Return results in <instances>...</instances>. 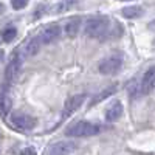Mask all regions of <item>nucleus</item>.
I'll return each mask as SVG.
<instances>
[{
  "label": "nucleus",
  "mask_w": 155,
  "mask_h": 155,
  "mask_svg": "<svg viewBox=\"0 0 155 155\" xmlns=\"http://www.w3.org/2000/svg\"><path fill=\"white\" fill-rule=\"evenodd\" d=\"M110 28V20L107 17H102V16H98V17H92L85 22V28H84V33L87 37H92V39H102L107 31Z\"/></svg>",
  "instance_id": "1"
},
{
  "label": "nucleus",
  "mask_w": 155,
  "mask_h": 155,
  "mask_svg": "<svg viewBox=\"0 0 155 155\" xmlns=\"http://www.w3.org/2000/svg\"><path fill=\"white\" fill-rule=\"evenodd\" d=\"M65 134L68 137H93L99 134V126L88 121H78L70 127H67Z\"/></svg>",
  "instance_id": "2"
},
{
  "label": "nucleus",
  "mask_w": 155,
  "mask_h": 155,
  "mask_svg": "<svg viewBox=\"0 0 155 155\" xmlns=\"http://www.w3.org/2000/svg\"><path fill=\"white\" fill-rule=\"evenodd\" d=\"M123 67L121 56H110L99 62V71L102 74H116Z\"/></svg>",
  "instance_id": "3"
},
{
  "label": "nucleus",
  "mask_w": 155,
  "mask_h": 155,
  "mask_svg": "<svg viewBox=\"0 0 155 155\" xmlns=\"http://www.w3.org/2000/svg\"><path fill=\"white\" fill-rule=\"evenodd\" d=\"M11 123L17 129H20V130H31V129L36 126V120L33 118V116H30L28 113H23V112L12 113L11 115Z\"/></svg>",
  "instance_id": "4"
},
{
  "label": "nucleus",
  "mask_w": 155,
  "mask_h": 155,
  "mask_svg": "<svg viewBox=\"0 0 155 155\" xmlns=\"http://www.w3.org/2000/svg\"><path fill=\"white\" fill-rule=\"evenodd\" d=\"M76 149H78V144L74 143V141H68V140L58 141V143H54L53 146L50 147L48 155H70Z\"/></svg>",
  "instance_id": "5"
},
{
  "label": "nucleus",
  "mask_w": 155,
  "mask_h": 155,
  "mask_svg": "<svg viewBox=\"0 0 155 155\" xmlns=\"http://www.w3.org/2000/svg\"><path fill=\"white\" fill-rule=\"evenodd\" d=\"M20 65H22V61L17 56H12V59L9 61L8 67L5 70V79L8 84L16 82V79L19 78V73H20Z\"/></svg>",
  "instance_id": "6"
},
{
  "label": "nucleus",
  "mask_w": 155,
  "mask_h": 155,
  "mask_svg": "<svg viewBox=\"0 0 155 155\" xmlns=\"http://www.w3.org/2000/svg\"><path fill=\"white\" fill-rule=\"evenodd\" d=\"M85 101V95H73L65 101V106H64V115L70 116L71 113H74L78 109H79Z\"/></svg>",
  "instance_id": "7"
},
{
  "label": "nucleus",
  "mask_w": 155,
  "mask_h": 155,
  "mask_svg": "<svg viewBox=\"0 0 155 155\" xmlns=\"http://www.w3.org/2000/svg\"><path fill=\"white\" fill-rule=\"evenodd\" d=\"M61 36V28L59 25H48V27H45V30L41 33V42L42 45H48V44H53L56 39Z\"/></svg>",
  "instance_id": "8"
},
{
  "label": "nucleus",
  "mask_w": 155,
  "mask_h": 155,
  "mask_svg": "<svg viewBox=\"0 0 155 155\" xmlns=\"http://www.w3.org/2000/svg\"><path fill=\"white\" fill-rule=\"evenodd\" d=\"M155 87V70L153 67H150L144 76H143V79H141V84H140V90H141V95H147L150 93L152 90Z\"/></svg>",
  "instance_id": "9"
},
{
  "label": "nucleus",
  "mask_w": 155,
  "mask_h": 155,
  "mask_svg": "<svg viewBox=\"0 0 155 155\" xmlns=\"http://www.w3.org/2000/svg\"><path fill=\"white\" fill-rule=\"evenodd\" d=\"M41 48H42L41 37H39V36H34V37L30 39L27 44H25L23 53H25V56H27V58H31V56H36L39 51H41Z\"/></svg>",
  "instance_id": "10"
},
{
  "label": "nucleus",
  "mask_w": 155,
  "mask_h": 155,
  "mask_svg": "<svg viewBox=\"0 0 155 155\" xmlns=\"http://www.w3.org/2000/svg\"><path fill=\"white\" fill-rule=\"evenodd\" d=\"M121 115H123V104L120 101H113L106 110V121L115 123L116 120H120Z\"/></svg>",
  "instance_id": "11"
},
{
  "label": "nucleus",
  "mask_w": 155,
  "mask_h": 155,
  "mask_svg": "<svg viewBox=\"0 0 155 155\" xmlns=\"http://www.w3.org/2000/svg\"><path fill=\"white\" fill-rule=\"evenodd\" d=\"M121 14L126 17V19H138L144 14V9L143 6H138V5H132V6H126L123 8Z\"/></svg>",
  "instance_id": "12"
},
{
  "label": "nucleus",
  "mask_w": 155,
  "mask_h": 155,
  "mask_svg": "<svg viewBox=\"0 0 155 155\" xmlns=\"http://www.w3.org/2000/svg\"><path fill=\"white\" fill-rule=\"evenodd\" d=\"M81 25H82V22H81V19H78V17L68 20L67 25H65V34L68 37L78 36V34H79V30H81Z\"/></svg>",
  "instance_id": "13"
},
{
  "label": "nucleus",
  "mask_w": 155,
  "mask_h": 155,
  "mask_svg": "<svg viewBox=\"0 0 155 155\" xmlns=\"http://www.w3.org/2000/svg\"><path fill=\"white\" fill-rule=\"evenodd\" d=\"M115 90H116L115 87H109V88H106V90H102V92L98 93L95 98H92V101H90V107L95 106V104H99L101 101H104L106 98H109L110 95H113V93H115Z\"/></svg>",
  "instance_id": "14"
},
{
  "label": "nucleus",
  "mask_w": 155,
  "mask_h": 155,
  "mask_svg": "<svg viewBox=\"0 0 155 155\" xmlns=\"http://www.w3.org/2000/svg\"><path fill=\"white\" fill-rule=\"evenodd\" d=\"M11 98L5 93V92H0V113H2L3 116L11 110Z\"/></svg>",
  "instance_id": "15"
},
{
  "label": "nucleus",
  "mask_w": 155,
  "mask_h": 155,
  "mask_svg": "<svg viewBox=\"0 0 155 155\" xmlns=\"http://www.w3.org/2000/svg\"><path fill=\"white\" fill-rule=\"evenodd\" d=\"M76 3H78V0H61V2L56 3L54 11H56V12H64V11L70 9L71 6H74Z\"/></svg>",
  "instance_id": "16"
},
{
  "label": "nucleus",
  "mask_w": 155,
  "mask_h": 155,
  "mask_svg": "<svg viewBox=\"0 0 155 155\" xmlns=\"http://www.w3.org/2000/svg\"><path fill=\"white\" fill-rule=\"evenodd\" d=\"M17 36V30L14 27H9V28H5L3 33H2V39L3 42H12Z\"/></svg>",
  "instance_id": "17"
},
{
  "label": "nucleus",
  "mask_w": 155,
  "mask_h": 155,
  "mask_svg": "<svg viewBox=\"0 0 155 155\" xmlns=\"http://www.w3.org/2000/svg\"><path fill=\"white\" fill-rule=\"evenodd\" d=\"M28 2L30 0H11V6L14 9H23L28 5Z\"/></svg>",
  "instance_id": "18"
},
{
  "label": "nucleus",
  "mask_w": 155,
  "mask_h": 155,
  "mask_svg": "<svg viewBox=\"0 0 155 155\" xmlns=\"http://www.w3.org/2000/svg\"><path fill=\"white\" fill-rule=\"evenodd\" d=\"M20 155H36V149L34 147H25L20 152Z\"/></svg>",
  "instance_id": "19"
},
{
  "label": "nucleus",
  "mask_w": 155,
  "mask_h": 155,
  "mask_svg": "<svg viewBox=\"0 0 155 155\" xmlns=\"http://www.w3.org/2000/svg\"><path fill=\"white\" fill-rule=\"evenodd\" d=\"M3 58H5V53H3V50H0V64H2Z\"/></svg>",
  "instance_id": "20"
},
{
  "label": "nucleus",
  "mask_w": 155,
  "mask_h": 155,
  "mask_svg": "<svg viewBox=\"0 0 155 155\" xmlns=\"http://www.w3.org/2000/svg\"><path fill=\"white\" fill-rule=\"evenodd\" d=\"M0 137H2V135H0Z\"/></svg>",
  "instance_id": "21"
}]
</instances>
